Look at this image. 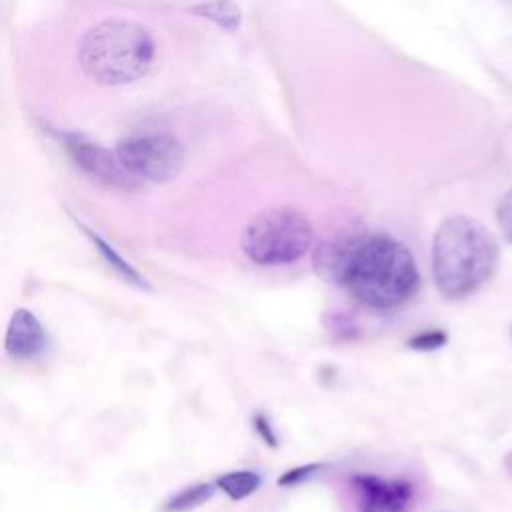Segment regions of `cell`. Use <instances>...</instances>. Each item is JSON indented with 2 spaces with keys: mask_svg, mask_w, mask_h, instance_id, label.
I'll list each match as a JSON object with an SVG mask.
<instances>
[{
  "mask_svg": "<svg viewBox=\"0 0 512 512\" xmlns=\"http://www.w3.org/2000/svg\"><path fill=\"white\" fill-rule=\"evenodd\" d=\"M312 266L324 282L344 288L374 310L398 308L420 288V272L410 248L386 232L336 234L318 244Z\"/></svg>",
  "mask_w": 512,
  "mask_h": 512,
  "instance_id": "1",
  "label": "cell"
},
{
  "mask_svg": "<svg viewBox=\"0 0 512 512\" xmlns=\"http://www.w3.org/2000/svg\"><path fill=\"white\" fill-rule=\"evenodd\" d=\"M494 234L476 218L456 214L442 220L432 238V276L448 300H464L488 284L498 268Z\"/></svg>",
  "mask_w": 512,
  "mask_h": 512,
  "instance_id": "2",
  "label": "cell"
},
{
  "mask_svg": "<svg viewBox=\"0 0 512 512\" xmlns=\"http://www.w3.org/2000/svg\"><path fill=\"white\" fill-rule=\"evenodd\" d=\"M156 58L150 32L132 20L108 18L94 24L78 44L82 70L106 86L132 84L144 78Z\"/></svg>",
  "mask_w": 512,
  "mask_h": 512,
  "instance_id": "3",
  "label": "cell"
},
{
  "mask_svg": "<svg viewBox=\"0 0 512 512\" xmlns=\"http://www.w3.org/2000/svg\"><path fill=\"white\" fill-rule=\"evenodd\" d=\"M314 226L308 216L290 206L266 208L242 228V252L258 266H286L308 254Z\"/></svg>",
  "mask_w": 512,
  "mask_h": 512,
  "instance_id": "4",
  "label": "cell"
},
{
  "mask_svg": "<svg viewBox=\"0 0 512 512\" xmlns=\"http://www.w3.org/2000/svg\"><path fill=\"white\" fill-rule=\"evenodd\" d=\"M116 156L138 182H168L184 164V146L166 132L134 134L118 142Z\"/></svg>",
  "mask_w": 512,
  "mask_h": 512,
  "instance_id": "5",
  "label": "cell"
},
{
  "mask_svg": "<svg viewBox=\"0 0 512 512\" xmlns=\"http://www.w3.org/2000/svg\"><path fill=\"white\" fill-rule=\"evenodd\" d=\"M56 138L60 140L72 162L100 186L122 192H132L138 188V180L126 172L116 152L78 132L60 130L56 132Z\"/></svg>",
  "mask_w": 512,
  "mask_h": 512,
  "instance_id": "6",
  "label": "cell"
},
{
  "mask_svg": "<svg viewBox=\"0 0 512 512\" xmlns=\"http://www.w3.org/2000/svg\"><path fill=\"white\" fill-rule=\"evenodd\" d=\"M360 512H410L416 488L406 478H384L368 472L352 476Z\"/></svg>",
  "mask_w": 512,
  "mask_h": 512,
  "instance_id": "7",
  "label": "cell"
},
{
  "mask_svg": "<svg viewBox=\"0 0 512 512\" xmlns=\"http://www.w3.org/2000/svg\"><path fill=\"white\" fill-rule=\"evenodd\" d=\"M48 346V334L38 316L28 308H16L4 334V350L14 360H32Z\"/></svg>",
  "mask_w": 512,
  "mask_h": 512,
  "instance_id": "8",
  "label": "cell"
},
{
  "mask_svg": "<svg viewBox=\"0 0 512 512\" xmlns=\"http://www.w3.org/2000/svg\"><path fill=\"white\" fill-rule=\"evenodd\" d=\"M80 228H82L84 234L90 238V242L94 244V248L98 250V254L102 256V260H104L126 284H130V286H134V288H138V290H144V292H150V290H152V286H150L148 280L140 274V270H136L110 242H106L100 234L92 232V230L86 228L84 224H80Z\"/></svg>",
  "mask_w": 512,
  "mask_h": 512,
  "instance_id": "9",
  "label": "cell"
},
{
  "mask_svg": "<svg viewBox=\"0 0 512 512\" xmlns=\"http://www.w3.org/2000/svg\"><path fill=\"white\" fill-rule=\"evenodd\" d=\"M262 484V476L254 470H232L216 478V488L228 494L232 500H242L254 494Z\"/></svg>",
  "mask_w": 512,
  "mask_h": 512,
  "instance_id": "10",
  "label": "cell"
},
{
  "mask_svg": "<svg viewBox=\"0 0 512 512\" xmlns=\"http://www.w3.org/2000/svg\"><path fill=\"white\" fill-rule=\"evenodd\" d=\"M214 492H216V484H210V482H198V484L186 486L164 504V512L194 510V508L206 504L214 496Z\"/></svg>",
  "mask_w": 512,
  "mask_h": 512,
  "instance_id": "11",
  "label": "cell"
},
{
  "mask_svg": "<svg viewBox=\"0 0 512 512\" xmlns=\"http://www.w3.org/2000/svg\"><path fill=\"white\" fill-rule=\"evenodd\" d=\"M448 342V334L444 330H426L418 332L412 338H408V348L418 350V352H432L442 348Z\"/></svg>",
  "mask_w": 512,
  "mask_h": 512,
  "instance_id": "12",
  "label": "cell"
},
{
  "mask_svg": "<svg viewBox=\"0 0 512 512\" xmlns=\"http://www.w3.org/2000/svg\"><path fill=\"white\" fill-rule=\"evenodd\" d=\"M326 466H328L326 462H312V464H302V466L290 468V470H286V472L278 478V486L288 488V486L302 484V482H306L308 478H312V476H316L318 472H322Z\"/></svg>",
  "mask_w": 512,
  "mask_h": 512,
  "instance_id": "13",
  "label": "cell"
},
{
  "mask_svg": "<svg viewBox=\"0 0 512 512\" xmlns=\"http://www.w3.org/2000/svg\"><path fill=\"white\" fill-rule=\"evenodd\" d=\"M496 222L504 240L512 246V188L498 200Z\"/></svg>",
  "mask_w": 512,
  "mask_h": 512,
  "instance_id": "14",
  "label": "cell"
},
{
  "mask_svg": "<svg viewBox=\"0 0 512 512\" xmlns=\"http://www.w3.org/2000/svg\"><path fill=\"white\" fill-rule=\"evenodd\" d=\"M252 424H254V430L258 432V436L270 446V448H278V438H276V432L270 424V420L264 416V414H254L252 418Z\"/></svg>",
  "mask_w": 512,
  "mask_h": 512,
  "instance_id": "15",
  "label": "cell"
}]
</instances>
